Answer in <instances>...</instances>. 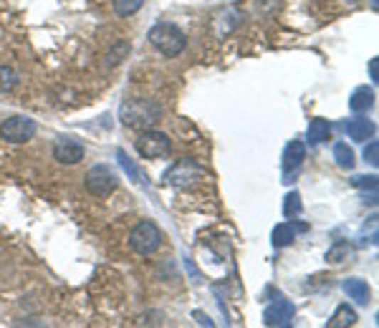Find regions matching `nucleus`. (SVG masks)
Here are the masks:
<instances>
[{
	"label": "nucleus",
	"mask_w": 379,
	"mask_h": 328,
	"mask_svg": "<svg viewBox=\"0 0 379 328\" xmlns=\"http://www.w3.org/2000/svg\"><path fill=\"white\" fill-rule=\"evenodd\" d=\"M36 134V121L28 116H11L0 124V139H6L11 144H23L33 139Z\"/></svg>",
	"instance_id": "obj_6"
},
{
	"label": "nucleus",
	"mask_w": 379,
	"mask_h": 328,
	"mask_svg": "<svg viewBox=\"0 0 379 328\" xmlns=\"http://www.w3.org/2000/svg\"><path fill=\"white\" fill-rule=\"evenodd\" d=\"M137 152L142 154L144 159H159L170 152V136L162 134V131L154 129H144L134 142Z\"/></svg>",
	"instance_id": "obj_5"
},
{
	"label": "nucleus",
	"mask_w": 379,
	"mask_h": 328,
	"mask_svg": "<svg viewBox=\"0 0 379 328\" xmlns=\"http://www.w3.org/2000/svg\"><path fill=\"white\" fill-rule=\"evenodd\" d=\"M263 318H266V326H286L294 318V306L289 300H276L273 306L266 308Z\"/></svg>",
	"instance_id": "obj_9"
},
{
	"label": "nucleus",
	"mask_w": 379,
	"mask_h": 328,
	"mask_svg": "<svg viewBox=\"0 0 379 328\" xmlns=\"http://www.w3.org/2000/svg\"><path fill=\"white\" fill-rule=\"evenodd\" d=\"M334 159L341 170H351V167H354V152H351L349 144H344V142L334 144Z\"/></svg>",
	"instance_id": "obj_17"
},
{
	"label": "nucleus",
	"mask_w": 379,
	"mask_h": 328,
	"mask_svg": "<svg viewBox=\"0 0 379 328\" xmlns=\"http://www.w3.org/2000/svg\"><path fill=\"white\" fill-rule=\"evenodd\" d=\"M306 159V144L304 142H291L283 152V167L286 170H296L301 162Z\"/></svg>",
	"instance_id": "obj_14"
},
{
	"label": "nucleus",
	"mask_w": 379,
	"mask_h": 328,
	"mask_svg": "<svg viewBox=\"0 0 379 328\" xmlns=\"http://www.w3.org/2000/svg\"><path fill=\"white\" fill-rule=\"evenodd\" d=\"M84 185L91 195H97V197H107V195H112L114 190H117L119 177L114 175V170L112 167H107V164H97V167H91V170L86 172Z\"/></svg>",
	"instance_id": "obj_4"
},
{
	"label": "nucleus",
	"mask_w": 379,
	"mask_h": 328,
	"mask_svg": "<svg viewBox=\"0 0 379 328\" xmlns=\"http://www.w3.org/2000/svg\"><path fill=\"white\" fill-rule=\"evenodd\" d=\"M344 290L351 300H357L359 306H367L369 303V285L364 283V280H359V278H349V280H344Z\"/></svg>",
	"instance_id": "obj_12"
},
{
	"label": "nucleus",
	"mask_w": 379,
	"mask_h": 328,
	"mask_svg": "<svg viewBox=\"0 0 379 328\" xmlns=\"http://www.w3.org/2000/svg\"><path fill=\"white\" fill-rule=\"evenodd\" d=\"M129 53V45L127 43H119L117 48H114L112 53H109V61H107V66H117V63L122 61V56H127Z\"/></svg>",
	"instance_id": "obj_23"
},
{
	"label": "nucleus",
	"mask_w": 379,
	"mask_h": 328,
	"mask_svg": "<svg viewBox=\"0 0 379 328\" xmlns=\"http://www.w3.org/2000/svg\"><path fill=\"white\" fill-rule=\"evenodd\" d=\"M354 323H357V313H354V308L339 306V308L334 311V316L329 318L326 326H329V328H349V326H354Z\"/></svg>",
	"instance_id": "obj_15"
},
{
	"label": "nucleus",
	"mask_w": 379,
	"mask_h": 328,
	"mask_svg": "<svg viewBox=\"0 0 379 328\" xmlns=\"http://www.w3.org/2000/svg\"><path fill=\"white\" fill-rule=\"evenodd\" d=\"M329 136H331V124H329L326 119H314L311 124H309V131H306L309 144H321V142H326Z\"/></svg>",
	"instance_id": "obj_13"
},
{
	"label": "nucleus",
	"mask_w": 379,
	"mask_h": 328,
	"mask_svg": "<svg viewBox=\"0 0 379 328\" xmlns=\"http://www.w3.org/2000/svg\"><path fill=\"white\" fill-rule=\"evenodd\" d=\"M195 318H198V323H200V326H213V321H210V318L205 316V313L195 311Z\"/></svg>",
	"instance_id": "obj_27"
},
{
	"label": "nucleus",
	"mask_w": 379,
	"mask_h": 328,
	"mask_svg": "<svg viewBox=\"0 0 379 328\" xmlns=\"http://www.w3.org/2000/svg\"><path fill=\"white\" fill-rule=\"evenodd\" d=\"M18 86V74L11 66H0V94H8Z\"/></svg>",
	"instance_id": "obj_19"
},
{
	"label": "nucleus",
	"mask_w": 379,
	"mask_h": 328,
	"mask_svg": "<svg viewBox=\"0 0 379 328\" xmlns=\"http://www.w3.org/2000/svg\"><path fill=\"white\" fill-rule=\"evenodd\" d=\"M294 238H296V230L289 225V222L273 227V245H276V248H286V245L294 243Z\"/></svg>",
	"instance_id": "obj_16"
},
{
	"label": "nucleus",
	"mask_w": 379,
	"mask_h": 328,
	"mask_svg": "<svg viewBox=\"0 0 379 328\" xmlns=\"http://www.w3.org/2000/svg\"><path fill=\"white\" fill-rule=\"evenodd\" d=\"M364 159H367L372 167H377L379 164V144L377 142H369V147L364 149Z\"/></svg>",
	"instance_id": "obj_24"
},
{
	"label": "nucleus",
	"mask_w": 379,
	"mask_h": 328,
	"mask_svg": "<svg viewBox=\"0 0 379 328\" xmlns=\"http://www.w3.org/2000/svg\"><path fill=\"white\" fill-rule=\"evenodd\" d=\"M351 182H354V187H364V190L369 187L372 192L377 190V177H374V175H372V177H354Z\"/></svg>",
	"instance_id": "obj_25"
},
{
	"label": "nucleus",
	"mask_w": 379,
	"mask_h": 328,
	"mask_svg": "<svg viewBox=\"0 0 379 328\" xmlns=\"http://www.w3.org/2000/svg\"><path fill=\"white\" fill-rule=\"evenodd\" d=\"M53 157L61 164H79L84 159V147L76 139H71V136H63L53 147Z\"/></svg>",
	"instance_id": "obj_8"
},
{
	"label": "nucleus",
	"mask_w": 379,
	"mask_h": 328,
	"mask_svg": "<svg viewBox=\"0 0 379 328\" xmlns=\"http://www.w3.org/2000/svg\"><path fill=\"white\" fill-rule=\"evenodd\" d=\"M369 71H372V81L377 84V81H379V58H372V63H369Z\"/></svg>",
	"instance_id": "obj_26"
},
{
	"label": "nucleus",
	"mask_w": 379,
	"mask_h": 328,
	"mask_svg": "<svg viewBox=\"0 0 379 328\" xmlns=\"http://www.w3.org/2000/svg\"><path fill=\"white\" fill-rule=\"evenodd\" d=\"M372 106H374V91L369 89V86H359V89L349 97V109H351V111L362 114V111H369Z\"/></svg>",
	"instance_id": "obj_11"
},
{
	"label": "nucleus",
	"mask_w": 379,
	"mask_h": 328,
	"mask_svg": "<svg viewBox=\"0 0 379 328\" xmlns=\"http://www.w3.org/2000/svg\"><path fill=\"white\" fill-rule=\"evenodd\" d=\"M122 124L129 129H152L159 119H162V109L152 102V99H129L122 104L119 109Z\"/></svg>",
	"instance_id": "obj_1"
},
{
	"label": "nucleus",
	"mask_w": 379,
	"mask_h": 328,
	"mask_svg": "<svg viewBox=\"0 0 379 328\" xmlns=\"http://www.w3.org/2000/svg\"><path fill=\"white\" fill-rule=\"evenodd\" d=\"M203 175L205 172L200 170L193 159H180V162H177L175 167L164 175V180L170 182V185H175V187H187V185H195Z\"/></svg>",
	"instance_id": "obj_7"
},
{
	"label": "nucleus",
	"mask_w": 379,
	"mask_h": 328,
	"mask_svg": "<svg viewBox=\"0 0 379 328\" xmlns=\"http://www.w3.org/2000/svg\"><path fill=\"white\" fill-rule=\"evenodd\" d=\"M283 212H286V217H296L301 212V197L296 192H291L289 197H286V202H283Z\"/></svg>",
	"instance_id": "obj_21"
},
{
	"label": "nucleus",
	"mask_w": 379,
	"mask_h": 328,
	"mask_svg": "<svg viewBox=\"0 0 379 328\" xmlns=\"http://www.w3.org/2000/svg\"><path fill=\"white\" fill-rule=\"evenodd\" d=\"M117 157H119V164H122V170H124V172H127V175H129V180H134V182H137V185H144V175H142V172H139V167H137V164H134V162H132V159H129V157H127V154H124V152H122V149H119V152H117Z\"/></svg>",
	"instance_id": "obj_18"
},
{
	"label": "nucleus",
	"mask_w": 379,
	"mask_h": 328,
	"mask_svg": "<svg viewBox=\"0 0 379 328\" xmlns=\"http://www.w3.org/2000/svg\"><path fill=\"white\" fill-rule=\"evenodd\" d=\"M351 253V248H349V243H336L334 248L329 250L326 253V261H331V263H339L344 255H349Z\"/></svg>",
	"instance_id": "obj_22"
},
{
	"label": "nucleus",
	"mask_w": 379,
	"mask_h": 328,
	"mask_svg": "<svg viewBox=\"0 0 379 328\" xmlns=\"http://www.w3.org/2000/svg\"><path fill=\"white\" fill-rule=\"evenodd\" d=\"M142 3L144 0H114V11H117V16H134L137 11L142 8Z\"/></svg>",
	"instance_id": "obj_20"
},
{
	"label": "nucleus",
	"mask_w": 379,
	"mask_h": 328,
	"mask_svg": "<svg viewBox=\"0 0 379 328\" xmlns=\"http://www.w3.org/2000/svg\"><path fill=\"white\" fill-rule=\"evenodd\" d=\"M149 43H152L159 53H164L167 58H175L185 51L187 38L177 26H172V23H157V26L149 31Z\"/></svg>",
	"instance_id": "obj_2"
},
{
	"label": "nucleus",
	"mask_w": 379,
	"mask_h": 328,
	"mask_svg": "<svg viewBox=\"0 0 379 328\" xmlns=\"http://www.w3.org/2000/svg\"><path fill=\"white\" fill-rule=\"evenodd\" d=\"M129 245L134 253L139 255H152L154 250L162 245V232H159V227L154 225V222L149 220H142L139 225L132 230L129 235Z\"/></svg>",
	"instance_id": "obj_3"
},
{
	"label": "nucleus",
	"mask_w": 379,
	"mask_h": 328,
	"mask_svg": "<svg viewBox=\"0 0 379 328\" xmlns=\"http://www.w3.org/2000/svg\"><path fill=\"white\" fill-rule=\"evenodd\" d=\"M344 131L357 142H367V139L374 136V124L369 119H351L344 124Z\"/></svg>",
	"instance_id": "obj_10"
}]
</instances>
